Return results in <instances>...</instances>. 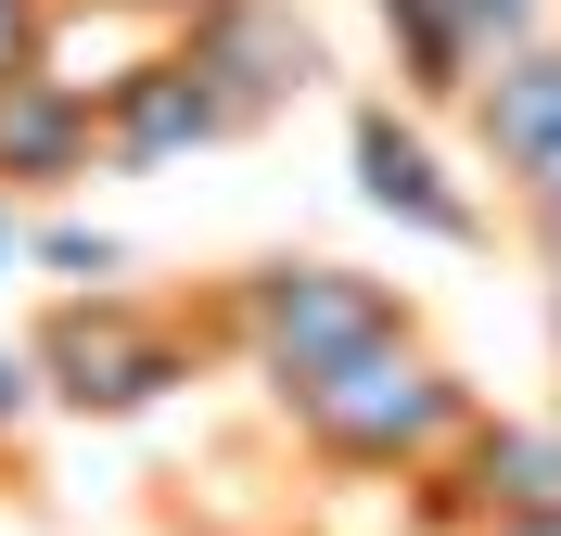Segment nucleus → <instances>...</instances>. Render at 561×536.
Here are the masks:
<instances>
[{
	"label": "nucleus",
	"instance_id": "7",
	"mask_svg": "<svg viewBox=\"0 0 561 536\" xmlns=\"http://www.w3.org/2000/svg\"><path fill=\"white\" fill-rule=\"evenodd\" d=\"M179 52L217 77V103L243 115V128H255V115H280V103L319 77V38L280 13V0H205V13H179Z\"/></svg>",
	"mask_w": 561,
	"mask_h": 536
},
{
	"label": "nucleus",
	"instance_id": "13",
	"mask_svg": "<svg viewBox=\"0 0 561 536\" xmlns=\"http://www.w3.org/2000/svg\"><path fill=\"white\" fill-rule=\"evenodd\" d=\"M511 192H524V217H536V230H549V217H561V141L536 153V167H511Z\"/></svg>",
	"mask_w": 561,
	"mask_h": 536
},
{
	"label": "nucleus",
	"instance_id": "12",
	"mask_svg": "<svg viewBox=\"0 0 561 536\" xmlns=\"http://www.w3.org/2000/svg\"><path fill=\"white\" fill-rule=\"evenodd\" d=\"M51 65V0H0V77H38Z\"/></svg>",
	"mask_w": 561,
	"mask_h": 536
},
{
	"label": "nucleus",
	"instance_id": "8",
	"mask_svg": "<svg viewBox=\"0 0 561 536\" xmlns=\"http://www.w3.org/2000/svg\"><path fill=\"white\" fill-rule=\"evenodd\" d=\"M103 167V103L65 77H0V192H65Z\"/></svg>",
	"mask_w": 561,
	"mask_h": 536
},
{
	"label": "nucleus",
	"instance_id": "16",
	"mask_svg": "<svg viewBox=\"0 0 561 536\" xmlns=\"http://www.w3.org/2000/svg\"><path fill=\"white\" fill-rule=\"evenodd\" d=\"M115 13H205V0H115Z\"/></svg>",
	"mask_w": 561,
	"mask_h": 536
},
{
	"label": "nucleus",
	"instance_id": "14",
	"mask_svg": "<svg viewBox=\"0 0 561 536\" xmlns=\"http://www.w3.org/2000/svg\"><path fill=\"white\" fill-rule=\"evenodd\" d=\"M26 370L38 357H0V434H13V409H26Z\"/></svg>",
	"mask_w": 561,
	"mask_h": 536
},
{
	"label": "nucleus",
	"instance_id": "9",
	"mask_svg": "<svg viewBox=\"0 0 561 536\" xmlns=\"http://www.w3.org/2000/svg\"><path fill=\"white\" fill-rule=\"evenodd\" d=\"M345 153H357V192H370L396 230H421V243H485V205H472V192H459V179L421 153V128H396L383 103L345 128Z\"/></svg>",
	"mask_w": 561,
	"mask_h": 536
},
{
	"label": "nucleus",
	"instance_id": "5",
	"mask_svg": "<svg viewBox=\"0 0 561 536\" xmlns=\"http://www.w3.org/2000/svg\"><path fill=\"white\" fill-rule=\"evenodd\" d=\"M243 115L217 103V77L179 52V38H153L140 65H115V90H103V167H179V153H205V141H230Z\"/></svg>",
	"mask_w": 561,
	"mask_h": 536
},
{
	"label": "nucleus",
	"instance_id": "17",
	"mask_svg": "<svg viewBox=\"0 0 561 536\" xmlns=\"http://www.w3.org/2000/svg\"><path fill=\"white\" fill-rule=\"evenodd\" d=\"M536 243H549V269H561V217H549V230H536Z\"/></svg>",
	"mask_w": 561,
	"mask_h": 536
},
{
	"label": "nucleus",
	"instance_id": "3",
	"mask_svg": "<svg viewBox=\"0 0 561 536\" xmlns=\"http://www.w3.org/2000/svg\"><path fill=\"white\" fill-rule=\"evenodd\" d=\"M38 384L65 409H90V422H128V409L192 384V332L167 307H140V294H77L65 320L38 332Z\"/></svg>",
	"mask_w": 561,
	"mask_h": 536
},
{
	"label": "nucleus",
	"instance_id": "1",
	"mask_svg": "<svg viewBox=\"0 0 561 536\" xmlns=\"http://www.w3.org/2000/svg\"><path fill=\"white\" fill-rule=\"evenodd\" d=\"M280 409H294V434H307L319 460H345V472H434L459 434L485 422L472 384H459L409 320H396L383 345H345V357H319V370H294Z\"/></svg>",
	"mask_w": 561,
	"mask_h": 536
},
{
	"label": "nucleus",
	"instance_id": "10",
	"mask_svg": "<svg viewBox=\"0 0 561 536\" xmlns=\"http://www.w3.org/2000/svg\"><path fill=\"white\" fill-rule=\"evenodd\" d=\"M459 115H472V141H485L497 167H536V153L561 141V38H524L511 65H485Z\"/></svg>",
	"mask_w": 561,
	"mask_h": 536
},
{
	"label": "nucleus",
	"instance_id": "15",
	"mask_svg": "<svg viewBox=\"0 0 561 536\" xmlns=\"http://www.w3.org/2000/svg\"><path fill=\"white\" fill-rule=\"evenodd\" d=\"M13 255H26V230H13V217H0V282H13Z\"/></svg>",
	"mask_w": 561,
	"mask_h": 536
},
{
	"label": "nucleus",
	"instance_id": "4",
	"mask_svg": "<svg viewBox=\"0 0 561 536\" xmlns=\"http://www.w3.org/2000/svg\"><path fill=\"white\" fill-rule=\"evenodd\" d=\"M421 511H434V524H472V536L561 524V409L549 422H472L447 460L421 472Z\"/></svg>",
	"mask_w": 561,
	"mask_h": 536
},
{
	"label": "nucleus",
	"instance_id": "19",
	"mask_svg": "<svg viewBox=\"0 0 561 536\" xmlns=\"http://www.w3.org/2000/svg\"><path fill=\"white\" fill-rule=\"evenodd\" d=\"M549 332H561V294H549Z\"/></svg>",
	"mask_w": 561,
	"mask_h": 536
},
{
	"label": "nucleus",
	"instance_id": "6",
	"mask_svg": "<svg viewBox=\"0 0 561 536\" xmlns=\"http://www.w3.org/2000/svg\"><path fill=\"white\" fill-rule=\"evenodd\" d=\"M396 38V65H409L421 103H472V77L511 65L524 38H549V0H370Z\"/></svg>",
	"mask_w": 561,
	"mask_h": 536
},
{
	"label": "nucleus",
	"instance_id": "2",
	"mask_svg": "<svg viewBox=\"0 0 561 536\" xmlns=\"http://www.w3.org/2000/svg\"><path fill=\"white\" fill-rule=\"evenodd\" d=\"M409 320L370 269H332V255H268V269H243V282L217 294V332L268 370V384H294V370H319V357L345 345H383V332Z\"/></svg>",
	"mask_w": 561,
	"mask_h": 536
},
{
	"label": "nucleus",
	"instance_id": "18",
	"mask_svg": "<svg viewBox=\"0 0 561 536\" xmlns=\"http://www.w3.org/2000/svg\"><path fill=\"white\" fill-rule=\"evenodd\" d=\"M497 536H561V524H497Z\"/></svg>",
	"mask_w": 561,
	"mask_h": 536
},
{
	"label": "nucleus",
	"instance_id": "11",
	"mask_svg": "<svg viewBox=\"0 0 561 536\" xmlns=\"http://www.w3.org/2000/svg\"><path fill=\"white\" fill-rule=\"evenodd\" d=\"M38 269H51V282H77V294H115L128 243H115V230H38Z\"/></svg>",
	"mask_w": 561,
	"mask_h": 536
}]
</instances>
